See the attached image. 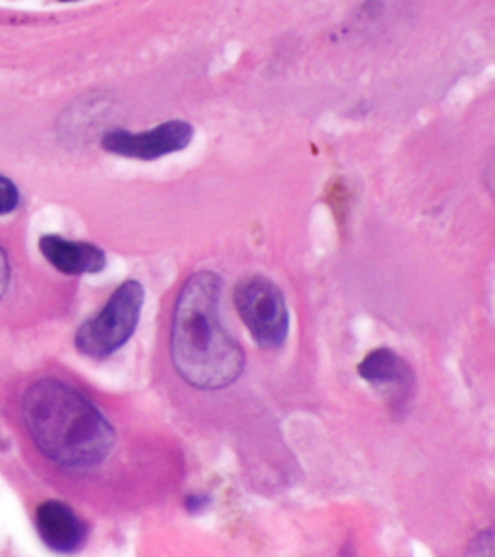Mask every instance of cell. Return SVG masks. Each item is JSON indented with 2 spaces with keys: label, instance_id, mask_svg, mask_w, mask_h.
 <instances>
[{
  "label": "cell",
  "instance_id": "4",
  "mask_svg": "<svg viewBox=\"0 0 495 557\" xmlns=\"http://www.w3.org/2000/svg\"><path fill=\"white\" fill-rule=\"evenodd\" d=\"M235 308L258 347L270 350L285 345L290 313L283 290L271 278H243L235 287Z\"/></svg>",
  "mask_w": 495,
  "mask_h": 557
},
{
  "label": "cell",
  "instance_id": "2",
  "mask_svg": "<svg viewBox=\"0 0 495 557\" xmlns=\"http://www.w3.org/2000/svg\"><path fill=\"white\" fill-rule=\"evenodd\" d=\"M22 417L35 447L62 469L99 467L116 444L109 418L84 393L54 377L29 385Z\"/></svg>",
  "mask_w": 495,
  "mask_h": 557
},
{
  "label": "cell",
  "instance_id": "5",
  "mask_svg": "<svg viewBox=\"0 0 495 557\" xmlns=\"http://www.w3.org/2000/svg\"><path fill=\"white\" fill-rule=\"evenodd\" d=\"M191 139H194V128L190 122L169 121L151 131L107 132L101 144L104 151L114 156L139 159V161H156L188 148Z\"/></svg>",
  "mask_w": 495,
  "mask_h": 557
},
{
  "label": "cell",
  "instance_id": "3",
  "mask_svg": "<svg viewBox=\"0 0 495 557\" xmlns=\"http://www.w3.org/2000/svg\"><path fill=\"white\" fill-rule=\"evenodd\" d=\"M146 293L136 278L124 281L96 318L87 320L74 337L84 357L104 360L121 350L138 330Z\"/></svg>",
  "mask_w": 495,
  "mask_h": 557
},
{
  "label": "cell",
  "instance_id": "12",
  "mask_svg": "<svg viewBox=\"0 0 495 557\" xmlns=\"http://www.w3.org/2000/svg\"><path fill=\"white\" fill-rule=\"evenodd\" d=\"M61 2H76V0H61Z\"/></svg>",
  "mask_w": 495,
  "mask_h": 557
},
{
  "label": "cell",
  "instance_id": "8",
  "mask_svg": "<svg viewBox=\"0 0 495 557\" xmlns=\"http://www.w3.org/2000/svg\"><path fill=\"white\" fill-rule=\"evenodd\" d=\"M39 250L45 260L64 275L99 273L107 268V256L96 244L74 243L62 236L47 235L41 236Z\"/></svg>",
  "mask_w": 495,
  "mask_h": 557
},
{
  "label": "cell",
  "instance_id": "1",
  "mask_svg": "<svg viewBox=\"0 0 495 557\" xmlns=\"http://www.w3.org/2000/svg\"><path fill=\"white\" fill-rule=\"evenodd\" d=\"M223 281L213 271H198L186 278L171 327L174 370L196 389H225L243 375L246 357L240 343L228 333L221 313Z\"/></svg>",
  "mask_w": 495,
  "mask_h": 557
},
{
  "label": "cell",
  "instance_id": "11",
  "mask_svg": "<svg viewBox=\"0 0 495 557\" xmlns=\"http://www.w3.org/2000/svg\"><path fill=\"white\" fill-rule=\"evenodd\" d=\"M10 285V263L4 250L0 248V300L7 295Z\"/></svg>",
  "mask_w": 495,
  "mask_h": 557
},
{
  "label": "cell",
  "instance_id": "6",
  "mask_svg": "<svg viewBox=\"0 0 495 557\" xmlns=\"http://www.w3.org/2000/svg\"><path fill=\"white\" fill-rule=\"evenodd\" d=\"M37 532L47 548L57 554H76L87 540V524L62 502H44L35 513Z\"/></svg>",
  "mask_w": 495,
  "mask_h": 557
},
{
  "label": "cell",
  "instance_id": "10",
  "mask_svg": "<svg viewBox=\"0 0 495 557\" xmlns=\"http://www.w3.org/2000/svg\"><path fill=\"white\" fill-rule=\"evenodd\" d=\"M209 505H211V497L200 496V494H190V496L184 499V507L191 515L203 513Z\"/></svg>",
  "mask_w": 495,
  "mask_h": 557
},
{
  "label": "cell",
  "instance_id": "9",
  "mask_svg": "<svg viewBox=\"0 0 495 557\" xmlns=\"http://www.w3.org/2000/svg\"><path fill=\"white\" fill-rule=\"evenodd\" d=\"M20 203L16 184L0 174V215H9Z\"/></svg>",
  "mask_w": 495,
  "mask_h": 557
},
{
  "label": "cell",
  "instance_id": "7",
  "mask_svg": "<svg viewBox=\"0 0 495 557\" xmlns=\"http://www.w3.org/2000/svg\"><path fill=\"white\" fill-rule=\"evenodd\" d=\"M358 374L378 392L392 399H405L414 387V375L410 366L392 348H375L358 364Z\"/></svg>",
  "mask_w": 495,
  "mask_h": 557
}]
</instances>
